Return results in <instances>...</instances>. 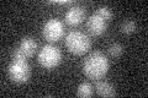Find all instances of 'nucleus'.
<instances>
[{
  "instance_id": "f257e3e1",
  "label": "nucleus",
  "mask_w": 148,
  "mask_h": 98,
  "mask_svg": "<svg viewBox=\"0 0 148 98\" xmlns=\"http://www.w3.org/2000/svg\"><path fill=\"white\" fill-rule=\"evenodd\" d=\"M109 60L101 52H92L83 63V72L91 80H100L109 71Z\"/></svg>"
},
{
  "instance_id": "f03ea898",
  "label": "nucleus",
  "mask_w": 148,
  "mask_h": 98,
  "mask_svg": "<svg viewBox=\"0 0 148 98\" xmlns=\"http://www.w3.org/2000/svg\"><path fill=\"white\" fill-rule=\"evenodd\" d=\"M66 47L72 54L83 55L91 48V39L84 32L72 31L66 37Z\"/></svg>"
},
{
  "instance_id": "7ed1b4c3",
  "label": "nucleus",
  "mask_w": 148,
  "mask_h": 98,
  "mask_svg": "<svg viewBox=\"0 0 148 98\" xmlns=\"http://www.w3.org/2000/svg\"><path fill=\"white\" fill-rule=\"evenodd\" d=\"M62 62V53L58 47L46 44L38 53V63L43 69L52 70L57 68Z\"/></svg>"
},
{
  "instance_id": "20e7f679",
  "label": "nucleus",
  "mask_w": 148,
  "mask_h": 98,
  "mask_svg": "<svg viewBox=\"0 0 148 98\" xmlns=\"http://www.w3.org/2000/svg\"><path fill=\"white\" fill-rule=\"evenodd\" d=\"M8 75L15 83H25L31 76V68L27 60H12L8 68Z\"/></svg>"
},
{
  "instance_id": "39448f33",
  "label": "nucleus",
  "mask_w": 148,
  "mask_h": 98,
  "mask_svg": "<svg viewBox=\"0 0 148 98\" xmlns=\"http://www.w3.org/2000/svg\"><path fill=\"white\" fill-rule=\"evenodd\" d=\"M42 34L46 41L48 42H58L64 36V25L58 18H49L43 25Z\"/></svg>"
},
{
  "instance_id": "423d86ee",
  "label": "nucleus",
  "mask_w": 148,
  "mask_h": 98,
  "mask_svg": "<svg viewBox=\"0 0 148 98\" xmlns=\"http://www.w3.org/2000/svg\"><path fill=\"white\" fill-rule=\"evenodd\" d=\"M86 9L80 5H72L64 15V21L69 26H78L85 20Z\"/></svg>"
},
{
  "instance_id": "0eeeda50",
  "label": "nucleus",
  "mask_w": 148,
  "mask_h": 98,
  "mask_svg": "<svg viewBox=\"0 0 148 98\" xmlns=\"http://www.w3.org/2000/svg\"><path fill=\"white\" fill-rule=\"evenodd\" d=\"M108 28V21L104 20L98 14L91 15L86 21V30L92 36H101Z\"/></svg>"
},
{
  "instance_id": "6e6552de",
  "label": "nucleus",
  "mask_w": 148,
  "mask_h": 98,
  "mask_svg": "<svg viewBox=\"0 0 148 98\" xmlns=\"http://www.w3.org/2000/svg\"><path fill=\"white\" fill-rule=\"evenodd\" d=\"M95 91L101 97H114L116 95L115 87L108 81L98 80V82H96V85H95Z\"/></svg>"
},
{
  "instance_id": "1a4fd4ad",
  "label": "nucleus",
  "mask_w": 148,
  "mask_h": 98,
  "mask_svg": "<svg viewBox=\"0 0 148 98\" xmlns=\"http://www.w3.org/2000/svg\"><path fill=\"white\" fill-rule=\"evenodd\" d=\"M20 49L25 53V55L27 58L32 57V55L36 53V50H37L36 41L32 38V37H25V38L21 41V43H20Z\"/></svg>"
},
{
  "instance_id": "9d476101",
  "label": "nucleus",
  "mask_w": 148,
  "mask_h": 98,
  "mask_svg": "<svg viewBox=\"0 0 148 98\" xmlns=\"http://www.w3.org/2000/svg\"><path fill=\"white\" fill-rule=\"evenodd\" d=\"M94 90H92V86L88 82H82L77 88V96L78 97H91Z\"/></svg>"
},
{
  "instance_id": "9b49d317",
  "label": "nucleus",
  "mask_w": 148,
  "mask_h": 98,
  "mask_svg": "<svg viewBox=\"0 0 148 98\" xmlns=\"http://www.w3.org/2000/svg\"><path fill=\"white\" fill-rule=\"evenodd\" d=\"M123 50H125L121 44H119V43H114V44H111L109 47V54L114 58L121 57V55L123 54Z\"/></svg>"
},
{
  "instance_id": "f8f14e48",
  "label": "nucleus",
  "mask_w": 148,
  "mask_h": 98,
  "mask_svg": "<svg viewBox=\"0 0 148 98\" xmlns=\"http://www.w3.org/2000/svg\"><path fill=\"white\" fill-rule=\"evenodd\" d=\"M136 28H137L136 22L132 21V20H128V21H126V22H123L122 26H121V31L123 32V33H126V34L133 33V32L136 31Z\"/></svg>"
},
{
  "instance_id": "ddd939ff",
  "label": "nucleus",
  "mask_w": 148,
  "mask_h": 98,
  "mask_svg": "<svg viewBox=\"0 0 148 98\" xmlns=\"http://www.w3.org/2000/svg\"><path fill=\"white\" fill-rule=\"evenodd\" d=\"M96 14H98L99 16H101L106 21H109V20L112 18V11H111L108 6H100L98 9V11H96Z\"/></svg>"
},
{
  "instance_id": "4468645a",
  "label": "nucleus",
  "mask_w": 148,
  "mask_h": 98,
  "mask_svg": "<svg viewBox=\"0 0 148 98\" xmlns=\"http://www.w3.org/2000/svg\"><path fill=\"white\" fill-rule=\"evenodd\" d=\"M11 57H12V60H26L27 59L25 53L20 49V47H18V48H15V49L12 50Z\"/></svg>"
},
{
  "instance_id": "2eb2a0df",
  "label": "nucleus",
  "mask_w": 148,
  "mask_h": 98,
  "mask_svg": "<svg viewBox=\"0 0 148 98\" xmlns=\"http://www.w3.org/2000/svg\"><path fill=\"white\" fill-rule=\"evenodd\" d=\"M53 4H57V5H68V4H73V1H53Z\"/></svg>"
}]
</instances>
